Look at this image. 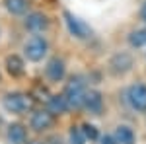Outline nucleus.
<instances>
[{
    "instance_id": "nucleus-1",
    "label": "nucleus",
    "mask_w": 146,
    "mask_h": 144,
    "mask_svg": "<svg viewBox=\"0 0 146 144\" xmlns=\"http://www.w3.org/2000/svg\"><path fill=\"white\" fill-rule=\"evenodd\" d=\"M86 92H88L86 78H84V76H72L66 82L62 96H64V100H66V103H68L70 109H80V107L84 105Z\"/></svg>"
},
{
    "instance_id": "nucleus-2",
    "label": "nucleus",
    "mask_w": 146,
    "mask_h": 144,
    "mask_svg": "<svg viewBox=\"0 0 146 144\" xmlns=\"http://www.w3.org/2000/svg\"><path fill=\"white\" fill-rule=\"evenodd\" d=\"M2 105H4V109L8 111V113L23 115V113L31 111V107H33V100H31V96H27V94L14 92V94H6V96H4Z\"/></svg>"
},
{
    "instance_id": "nucleus-3",
    "label": "nucleus",
    "mask_w": 146,
    "mask_h": 144,
    "mask_svg": "<svg viewBox=\"0 0 146 144\" xmlns=\"http://www.w3.org/2000/svg\"><path fill=\"white\" fill-rule=\"evenodd\" d=\"M47 53H49V43L43 35H33L23 45V55L31 62H41L47 56Z\"/></svg>"
},
{
    "instance_id": "nucleus-4",
    "label": "nucleus",
    "mask_w": 146,
    "mask_h": 144,
    "mask_svg": "<svg viewBox=\"0 0 146 144\" xmlns=\"http://www.w3.org/2000/svg\"><path fill=\"white\" fill-rule=\"evenodd\" d=\"M64 23H66V27L72 37H76V39H88V37H92V27L86 22H82L80 18L72 16L70 12H64Z\"/></svg>"
},
{
    "instance_id": "nucleus-5",
    "label": "nucleus",
    "mask_w": 146,
    "mask_h": 144,
    "mask_svg": "<svg viewBox=\"0 0 146 144\" xmlns=\"http://www.w3.org/2000/svg\"><path fill=\"white\" fill-rule=\"evenodd\" d=\"M127 101L135 111L146 113V86L144 84H133L127 90Z\"/></svg>"
},
{
    "instance_id": "nucleus-6",
    "label": "nucleus",
    "mask_w": 146,
    "mask_h": 144,
    "mask_svg": "<svg viewBox=\"0 0 146 144\" xmlns=\"http://www.w3.org/2000/svg\"><path fill=\"white\" fill-rule=\"evenodd\" d=\"M53 123H55V115L49 109H37L29 117V127L33 129L35 133H45V131H49L53 127Z\"/></svg>"
},
{
    "instance_id": "nucleus-7",
    "label": "nucleus",
    "mask_w": 146,
    "mask_h": 144,
    "mask_svg": "<svg viewBox=\"0 0 146 144\" xmlns=\"http://www.w3.org/2000/svg\"><path fill=\"white\" fill-rule=\"evenodd\" d=\"M133 55L131 53H127V51H121V53H115L111 56V60H109V70H111L113 74H117V76H121V74H127L131 68H133Z\"/></svg>"
},
{
    "instance_id": "nucleus-8",
    "label": "nucleus",
    "mask_w": 146,
    "mask_h": 144,
    "mask_svg": "<svg viewBox=\"0 0 146 144\" xmlns=\"http://www.w3.org/2000/svg\"><path fill=\"white\" fill-rule=\"evenodd\" d=\"M23 25L31 33H43L47 27H49V18H47L45 14H41V12H31V14L25 16Z\"/></svg>"
},
{
    "instance_id": "nucleus-9",
    "label": "nucleus",
    "mask_w": 146,
    "mask_h": 144,
    "mask_svg": "<svg viewBox=\"0 0 146 144\" xmlns=\"http://www.w3.org/2000/svg\"><path fill=\"white\" fill-rule=\"evenodd\" d=\"M66 74V64L60 56H53L45 66V76L51 80V82H60Z\"/></svg>"
},
{
    "instance_id": "nucleus-10",
    "label": "nucleus",
    "mask_w": 146,
    "mask_h": 144,
    "mask_svg": "<svg viewBox=\"0 0 146 144\" xmlns=\"http://www.w3.org/2000/svg\"><path fill=\"white\" fill-rule=\"evenodd\" d=\"M82 107L86 111H90L92 115H101V111H103V98H101V94L98 90H88Z\"/></svg>"
},
{
    "instance_id": "nucleus-11",
    "label": "nucleus",
    "mask_w": 146,
    "mask_h": 144,
    "mask_svg": "<svg viewBox=\"0 0 146 144\" xmlns=\"http://www.w3.org/2000/svg\"><path fill=\"white\" fill-rule=\"evenodd\" d=\"M6 136H8L10 144H27V129L22 123H10Z\"/></svg>"
},
{
    "instance_id": "nucleus-12",
    "label": "nucleus",
    "mask_w": 146,
    "mask_h": 144,
    "mask_svg": "<svg viewBox=\"0 0 146 144\" xmlns=\"http://www.w3.org/2000/svg\"><path fill=\"white\" fill-rule=\"evenodd\" d=\"M6 72L12 78H20L25 74V62L20 55H8L6 56Z\"/></svg>"
},
{
    "instance_id": "nucleus-13",
    "label": "nucleus",
    "mask_w": 146,
    "mask_h": 144,
    "mask_svg": "<svg viewBox=\"0 0 146 144\" xmlns=\"http://www.w3.org/2000/svg\"><path fill=\"white\" fill-rule=\"evenodd\" d=\"M47 109L51 111L53 115H64L70 107H68L64 96L60 94V96H49L47 98Z\"/></svg>"
},
{
    "instance_id": "nucleus-14",
    "label": "nucleus",
    "mask_w": 146,
    "mask_h": 144,
    "mask_svg": "<svg viewBox=\"0 0 146 144\" xmlns=\"http://www.w3.org/2000/svg\"><path fill=\"white\" fill-rule=\"evenodd\" d=\"M115 142L117 144H135L136 142V136H135V131L127 125H119L115 129V134H113Z\"/></svg>"
},
{
    "instance_id": "nucleus-15",
    "label": "nucleus",
    "mask_w": 146,
    "mask_h": 144,
    "mask_svg": "<svg viewBox=\"0 0 146 144\" xmlns=\"http://www.w3.org/2000/svg\"><path fill=\"white\" fill-rule=\"evenodd\" d=\"M4 6L12 16H23V14H27L29 0H4Z\"/></svg>"
},
{
    "instance_id": "nucleus-16",
    "label": "nucleus",
    "mask_w": 146,
    "mask_h": 144,
    "mask_svg": "<svg viewBox=\"0 0 146 144\" xmlns=\"http://www.w3.org/2000/svg\"><path fill=\"white\" fill-rule=\"evenodd\" d=\"M129 45L131 47H144L146 45V27L144 29H135L129 33Z\"/></svg>"
},
{
    "instance_id": "nucleus-17",
    "label": "nucleus",
    "mask_w": 146,
    "mask_h": 144,
    "mask_svg": "<svg viewBox=\"0 0 146 144\" xmlns=\"http://www.w3.org/2000/svg\"><path fill=\"white\" fill-rule=\"evenodd\" d=\"M68 144H86V136L82 133V127H70V131H68Z\"/></svg>"
},
{
    "instance_id": "nucleus-18",
    "label": "nucleus",
    "mask_w": 146,
    "mask_h": 144,
    "mask_svg": "<svg viewBox=\"0 0 146 144\" xmlns=\"http://www.w3.org/2000/svg\"><path fill=\"white\" fill-rule=\"evenodd\" d=\"M82 133L86 136V140H98L100 138V133H98V129L90 125V123H86V125H82Z\"/></svg>"
},
{
    "instance_id": "nucleus-19",
    "label": "nucleus",
    "mask_w": 146,
    "mask_h": 144,
    "mask_svg": "<svg viewBox=\"0 0 146 144\" xmlns=\"http://www.w3.org/2000/svg\"><path fill=\"white\" fill-rule=\"evenodd\" d=\"M140 20L146 23V2L142 4V8H140Z\"/></svg>"
},
{
    "instance_id": "nucleus-20",
    "label": "nucleus",
    "mask_w": 146,
    "mask_h": 144,
    "mask_svg": "<svg viewBox=\"0 0 146 144\" xmlns=\"http://www.w3.org/2000/svg\"><path fill=\"white\" fill-rule=\"evenodd\" d=\"M27 144H45V142H43V140H29Z\"/></svg>"
},
{
    "instance_id": "nucleus-21",
    "label": "nucleus",
    "mask_w": 146,
    "mask_h": 144,
    "mask_svg": "<svg viewBox=\"0 0 146 144\" xmlns=\"http://www.w3.org/2000/svg\"><path fill=\"white\" fill-rule=\"evenodd\" d=\"M0 82H2V76H0Z\"/></svg>"
}]
</instances>
